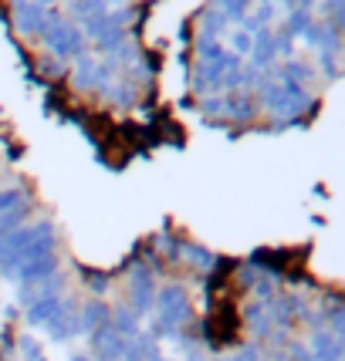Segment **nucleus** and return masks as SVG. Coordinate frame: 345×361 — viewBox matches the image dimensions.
<instances>
[]
</instances>
